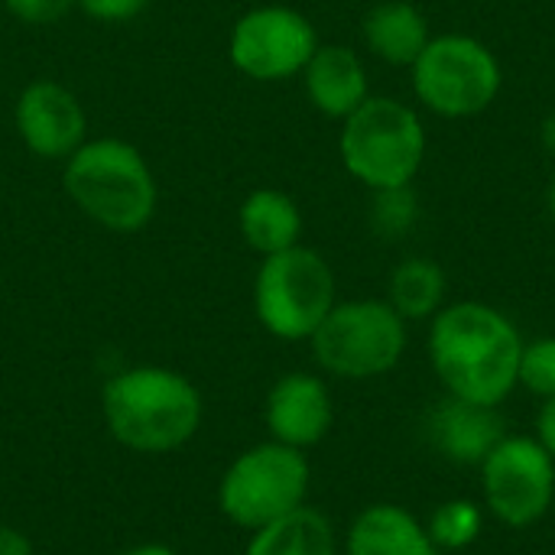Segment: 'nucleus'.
Returning a JSON list of instances; mask_svg holds the SVG:
<instances>
[{
    "mask_svg": "<svg viewBox=\"0 0 555 555\" xmlns=\"http://www.w3.org/2000/svg\"><path fill=\"white\" fill-rule=\"evenodd\" d=\"M426 325V358L446 397L501 410L517 393L527 338L504 309L449 299Z\"/></svg>",
    "mask_w": 555,
    "mask_h": 555,
    "instance_id": "f257e3e1",
    "label": "nucleus"
},
{
    "mask_svg": "<svg viewBox=\"0 0 555 555\" xmlns=\"http://www.w3.org/2000/svg\"><path fill=\"white\" fill-rule=\"evenodd\" d=\"M107 433L137 455H169L189 446L205 420L202 390L179 371L140 364L114 374L101 390Z\"/></svg>",
    "mask_w": 555,
    "mask_h": 555,
    "instance_id": "f03ea898",
    "label": "nucleus"
},
{
    "mask_svg": "<svg viewBox=\"0 0 555 555\" xmlns=\"http://www.w3.org/2000/svg\"><path fill=\"white\" fill-rule=\"evenodd\" d=\"M72 205L114 234L143 231L159 205V185L146 156L127 140H85L62 166Z\"/></svg>",
    "mask_w": 555,
    "mask_h": 555,
    "instance_id": "7ed1b4c3",
    "label": "nucleus"
},
{
    "mask_svg": "<svg viewBox=\"0 0 555 555\" xmlns=\"http://www.w3.org/2000/svg\"><path fill=\"white\" fill-rule=\"evenodd\" d=\"M338 156L345 172L367 192L413 185L429 156L426 117L393 94H371L341 120Z\"/></svg>",
    "mask_w": 555,
    "mask_h": 555,
    "instance_id": "20e7f679",
    "label": "nucleus"
},
{
    "mask_svg": "<svg viewBox=\"0 0 555 555\" xmlns=\"http://www.w3.org/2000/svg\"><path fill=\"white\" fill-rule=\"evenodd\" d=\"M406 72L416 107L439 120H475L504 91L501 55L472 33H433Z\"/></svg>",
    "mask_w": 555,
    "mask_h": 555,
    "instance_id": "39448f33",
    "label": "nucleus"
},
{
    "mask_svg": "<svg viewBox=\"0 0 555 555\" xmlns=\"http://www.w3.org/2000/svg\"><path fill=\"white\" fill-rule=\"evenodd\" d=\"M312 361L335 380H380L393 374L410 348V322L377 296L338 299L309 338Z\"/></svg>",
    "mask_w": 555,
    "mask_h": 555,
    "instance_id": "423d86ee",
    "label": "nucleus"
},
{
    "mask_svg": "<svg viewBox=\"0 0 555 555\" xmlns=\"http://www.w3.org/2000/svg\"><path fill=\"white\" fill-rule=\"evenodd\" d=\"M338 302L332 263L306 244L260 257L254 276V315L280 341H309Z\"/></svg>",
    "mask_w": 555,
    "mask_h": 555,
    "instance_id": "0eeeda50",
    "label": "nucleus"
},
{
    "mask_svg": "<svg viewBox=\"0 0 555 555\" xmlns=\"http://www.w3.org/2000/svg\"><path fill=\"white\" fill-rule=\"evenodd\" d=\"M309 455L283 442H257L244 449L218 481V511L228 524L254 533L302 504H309Z\"/></svg>",
    "mask_w": 555,
    "mask_h": 555,
    "instance_id": "6e6552de",
    "label": "nucleus"
},
{
    "mask_svg": "<svg viewBox=\"0 0 555 555\" xmlns=\"http://www.w3.org/2000/svg\"><path fill=\"white\" fill-rule=\"evenodd\" d=\"M481 507L488 520L507 530H530L555 507V462L524 433H507L478 465Z\"/></svg>",
    "mask_w": 555,
    "mask_h": 555,
    "instance_id": "1a4fd4ad",
    "label": "nucleus"
},
{
    "mask_svg": "<svg viewBox=\"0 0 555 555\" xmlns=\"http://www.w3.org/2000/svg\"><path fill=\"white\" fill-rule=\"evenodd\" d=\"M319 42V29L302 10L286 3H260L234 20L228 55L241 75L273 85L302 75Z\"/></svg>",
    "mask_w": 555,
    "mask_h": 555,
    "instance_id": "9d476101",
    "label": "nucleus"
},
{
    "mask_svg": "<svg viewBox=\"0 0 555 555\" xmlns=\"http://www.w3.org/2000/svg\"><path fill=\"white\" fill-rule=\"evenodd\" d=\"M13 127L39 159H68L88 140V117L78 94L52 78L29 81L13 104Z\"/></svg>",
    "mask_w": 555,
    "mask_h": 555,
    "instance_id": "9b49d317",
    "label": "nucleus"
},
{
    "mask_svg": "<svg viewBox=\"0 0 555 555\" xmlns=\"http://www.w3.org/2000/svg\"><path fill=\"white\" fill-rule=\"evenodd\" d=\"M263 423L273 442L309 452L335 426V397L322 374L289 371L273 380L263 400Z\"/></svg>",
    "mask_w": 555,
    "mask_h": 555,
    "instance_id": "f8f14e48",
    "label": "nucleus"
},
{
    "mask_svg": "<svg viewBox=\"0 0 555 555\" xmlns=\"http://www.w3.org/2000/svg\"><path fill=\"white\" fill-rule=\"evenodd\" d=\"M426 442L429 449L459 468H475L494 452V446L507 436L504 413L498 406H478L455 397H446L426 413Z\"/></svg>",
    "mask_w": 555,
    "mask_h": 555,
    "instance_id": "ddd939ff",
    "label": "nucleus"
},
{
    "mask_svg": "<svg viewBox=\"0 0 555 555\" xmlns=\"http://www.w3.org/2000/svg\"><path fill=\"white\" fill-rule=\"evenodd\" d=\"M299 78H302L309 104L322 117L338 120V124L374 94L371 72L361 52L345 42H319V49L312 52Z\"/></svg>",
    "mask_w": 555,
    "mask_h": 555,
    "instance_id": "4468645a",
    "label": "nucleus"
},
{
    "mask_svg": "<svg viewBox=\"0 0 555 555\" xmlns=\"http://www.w3.org/2000/svg\"><path fill=\"white\" fill-rule=\"evenodd\" d=\"M341 555H439V550L420 514L393 501H377L361 507L345 527Z\"/></svg>",
    "mask_w": 555,
    "mask_h": 555,
    "instance_id": "2eb2a0df",
    "label": "nucleus"
},
{
    "mask_svg": "<svg viewBox=\"0 0 555 555\" xmlns=\"http://www.w3.org/2000/svg\"><path fill=\"white\" fill-rule=\"evenodd\" d=\"M361 39H364V49L377 62L390 68H410L426 49V42L433 39V26H429V16L416 3L380 0L364 13Z\"/></svg>",
    "mask_w": 555,
    "mask_h": 555,
    "instance_id": "dca6fc26",
    "label": "nucleus"
},
{
    "mask_svg": "<svg viewBox=\"0 0 555 555\" xmlns=\"http://www.w3.org/2000/svg\"><path fill=\"white\" fill-rule=\"evenodd\" d=\"M237 228L257 257H270L302 244V208L293 195L263 185L241 202Z\"/></svg>",
    "mask_w": 555,
    "mask_h": 555,
    "instance_id": "f3484780",
    "label": "nucleus"
},
{
    "mask_svg": "<svg viewBox=\"0 0 555 555\" xmlns=\"http://www.w3.org/2000/svg\"><path fill=\"white\" fill-rule=\"evenodd\" d=\"M244 555H341V533L332 517L312 504L254 530Z\"/></svg>",
    "mask_w": 555,
    "mask_h": 555,
    "instance_id": "a211bd4d",
    "label": "nucleus"
},
{
    "mask_svg": "<svg viewBox=\"0 0 555 555\" xmlns=\"http://www.w3.org/2000/svg\"><path fill=\"white\" fill-rule=\"evenodd\" d=\"M384 299L403 322H429L449 302V276L433 257H406L390 270Z\"/></svg>",
    "mask_w": 555,
    "mask_h": 555,
    "instance_id": "6ab92c4d",
    "label": "nucleus"
},
{
    "mask_svg": "<svg viewBox=\"0 0 555 555\" xmlns=\"http://www.w3.org/2000/svg\"><path fill=\"white\" fill-rule=\"evenodd\" d=\"M423 520L439 555L472 550L475 543H481L488 530V511L478 498H446Z\"/></svg>",
    "mask_w": 555,
    "mask_h": 555,
    "instance_id": "aec40b11",
    "label": "nucleus"
},
{
    "mask_svg": "<svg viewBox=\"0 0 555 555\" xmlns=\"http://www.w3.org/2000/svg\"><path fill=\"white\" fill-rule=\"evenodd\" d=\"M367 221H371V231L377 237H384V241H403L416 228V221H420V198H416L413 185L371 192Z\"/></svg>",
    "mask_w": 555,
    "mask_h": 555,
    "instance_id": "412c9836",
    "label": "nucleus"
},
{
    "mask_svg": "<svg viewBox=\"0 0 555 555\" xmlns=\"http://www.w3.org/2000/svg\"><path fill=\"white\" fill-rule=\"evenodd\" d=\"M517 390H527L537 400L555 397V335H543L533 341H524L520 371H517Z\"/></svg>",
    "mask_w": 555,
    "mask_h": 555,
    "instance_id": "4be33fe9",
    "label": "nucleus"
},
{
    "mask_svg": "<svg viewBox=\"0 0 555 555\" xmlns=\"http://www.w3.org/2000/svg\"><path fill=\"white\" fill-rule=\"evenodd\" d=\"M7 10L26 23V26H49V23H59L72 7L75 0H3Z\"/></svg>",
    "mask_w": 555,
    "mask_h": 555,
    "instance_id": "5701e85b",
    "label": "nucleus"
},
{
    "mask_svg": "<svg viewBox=\"0 0 555 555\" xmlns=\"http://www.w3.org/2000/svg\"><path fill=\"white\" fill-rule=\"evenodd\" d=\"M75 7H81L98 23H124L133 20L146 7V0H75Z\"/></svg>",
    "mask_w": 555,
    "mask_h": 555,
    "instance_id": "b1692460",
    "label": "nucleus"
},
{
    "mask_svg": "<svg viewBox=\"0 0 555 555\" xmlns=\"http://www.w3.org/2000/svg\"><path fill=\"white\" fill-rule=\"evenodd\" d=\"M530 436L546 449V455L555 462V397L553 400H540V410H537Z\"/></svg>",
    "mask_w": 555,
    "mask_h": 555,
    "instance_id": "393cba45",
    "label": "nucleus"
},
{
    "mask_svg": "<svg viewBox=\"0 0 555 555\" xmlns=\"http://www.w3.org/2000/svg\"><path fill=\"white\" fill-rule=\"evenodd\" d=\"M0 555H36L29 537L10 524H0Z\"/></svg>",
    "mask_w": 555,
    "mask_h": 555,
    "instance_id": "a878e982",
    "label": "nucleus"
},
{
    "mask_svg": "<svg viewBox=\"0 0 555 555\" xmlns=\"http://www.w3.org/2000/svg\"><path fill=\"white\" fill-rule=\"evenodd\" d=\"M540 146L555 159V107L543 117V124H540Z\"/></svg>",
    "mask_w": 555,
    "mask_h": 555,
    "instance_id": "bb28decb",
    "label": "nucleus"
},
{
    "mask_svg": "<svg viewBox=\"0 0 555 555\" xmlns=\"http://www.w3.org/2000/svg\"><path fill=\"white\" fill-rule=\"evenodd\" d=\"M117 555H179L172 546H163V543H140V546H130Z\"/></svg>",
    "mask_w": 555,
    "mask_h": 555,
    "instance_id": "cd10ccee",
    "label": "nucleus"
},
{
    "mask_svg": "<svg viewBox=\"0 0 555 555\" xmlns=\"http://www.w3.org/2000/svg\"><path fill=\"white\" fill-rule=\"evenodd\" d=\"M546 211H550V218H553L555 224V172L553 179H550V189H546Z\"/></svg>",
    "mask_w": 555,
    "mask_h": 555,
    "instance_id": "c85d7f7f",
    "label": "nucleus"
}]
</instances>
